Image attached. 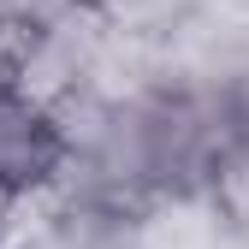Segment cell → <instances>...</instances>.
Here are the masks:
<instances>
[{
  "label": "cell",
  "mask_w": 249,
  "mask_h": 249,
  "mask_svg": "<svg viewBox=\"0 0 249 249\" xmlns=\"http://www.w3.org/2000/svg\"><path fill=\"white\" fill-rule=\"evenodd\" d=\"M66 166V124L53 107H42L24 89L0 95V184L12 196L48 190Z\"/></svg>",
  "instance_id": "1"
},
{
  "label": "cell",
  "mask_w": 249,
  "mask_h": 249,
  "mask_svg": "<svg viewBox=\"0 0 249 249\" xmlns=\"http://www.w3.org/2000/svg\"><path fill=\"white\" fill-rule=\"evenodd\" d=\"M196 190H202V202L213 208V220L249 249V119H237L231 131L213 142Z\"/></svg>",
  "instance_id": "2"
},
{
  "label": "cell",
  "mask_w": 249,
  "mask_h": 249,
  "mask_svg": "<svg viewBox=\"0 0 249 249\" xmlns=\"http://www.w3.org/2000/svg\"><path fill=\"white\" fill-rule=\"evenodd\" d=\"M83 0H0V18L6 24H18L24 36L30 30H48V24H59L66 12H77Z\"/></svg>",
  "instance_id": "3"
},
{
  "label": "cell",
  "mask_w": 249,
  "mask_h": 249,
  "mask_svg": "<svg viewBox=\"0 0 249 249\" xmlns=\"http://www.w3.org/2000/svg\"><path fill=\"white\" fill-rule=\"evenodd\" d=\"M24 42H30L24 30L0 18V95H6V89H18V71H24Z\"/></svg>",
  "instance_id": "4"
},
{
  "label": "cell",
  "mask_w": 249,
  "mask_h": 249,
  "mask_svg": "<svg viewBox=\"0 0 249 249\" xmlns=\"http://www.w3.org/2000/svg\"><path fill=\"white\" fill-rule=\"evenodd\" d=\"M12 208H18V196L6 190V184H0V231H6V220H12Z\"/></svg>",
  "instance_id": "5"
}]
</instances>
